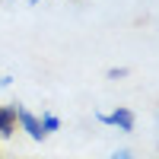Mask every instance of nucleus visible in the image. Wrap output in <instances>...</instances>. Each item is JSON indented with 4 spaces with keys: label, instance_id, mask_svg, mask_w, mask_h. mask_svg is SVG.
Here are the masks:
<instances>
[{
    "label": "nucleus",
    "instance_id": "obj_1",
    "mask_svg": "<svg viewBox=\"0 0 159 159\" xmlns=\"http://www.w3.org/2000/svg\"><path fill=\"white\" fill-rule=\"evenodd\" d=\"M16 121H19V127H22L32 140H45V137H48L45 130H42V121H38V115H32L29 108H22V105H16Z\"/></svg>",
    "mask_w": 159,
    "mask_h": 159
},
{
    "label": "nucleus",
    "instance_id": "obj_2",
    "mask_svg": "<svg viewBox=\"0 0 159 159\" xmlns=\"http://www.w3.org/2000/svg\"><path fill=\"white\" fill-rule=\"evenodd\" d=\"M134 124H137V115L130 111V108H115V111L108 115V127H118L121 134H130Z\"/></svg>",
    "mask_w": 159,
    "mask_h": 159
},
{
    "label": "nucleus",
    "instance_id": "obj_3",
    "mask_svg": "<svg viewBox=\"0 0 159 159\" xmlns=\"http://www.w3.org/2000/svg\"><path fill=\"white\" fill-rule=\"evenodd\" d=\"M16 130V102L13 105H0V137H13Z\"/></svg>",
    "mask_w": 159,
    "mask_h": 159
},
{
    "label": "nucleus",
    "instance_id": "obj_4",
    "mask_svg": "<svg viewBox=\"0 0 159 159\" xmlns=\"http://www.w3.org/2000/svg\"><path fill=\"white\" fill-rule=\"evenodd\" d=\"M38 121H42V130H45V134H54V130H61V118L51 115V111H42V118H38Z\"/></svg>",
    "mask_w": 159,
    "mask_h": 159
},
{
    "label": "nucleus",
    "instance_id": "obj_5",
    "mask_svg": "<svg viewBox=\"0 0 159 159\" xmlns=\"http://www.w3.org/2000/svg\"><path fill=\"white\" fill-rule=\"evenodd\" d=\"M105 76H108V80H124V76H127V67H111Z\"/></svg>",
    "mask_w": 159,
    "mask_h": 159
},
{
    "label": "nucleus",
    "instance_id": "obj_6",
    "mask_svg": "<svg viewBox=\"0 0 159 159\" xmlns=\"http://www.w3.org/2000/svg\"><path fill=\"white\" fill-rule=\"evenodd\" d=\"M111 159H134V156H130V153H127V150H118V153H115V156H111Z\"/></svg>",
    "mask_w": 159,
    "mask_h": 159
},
{
    "label": "nucleus",
    "instance_id": "obj_7",
    "mask_svg": "<svg viewBox=\"0 0 159 159\" xmlns=\"http://www.w3.org/2000/svg\"><path fill=\"white\" fill-rule=\"evenodd\" d=\"M29 3H38V0H29Z\"/></svg>",
    "mask_w": 159,
    "mask_h": 159
}]
</instances>
